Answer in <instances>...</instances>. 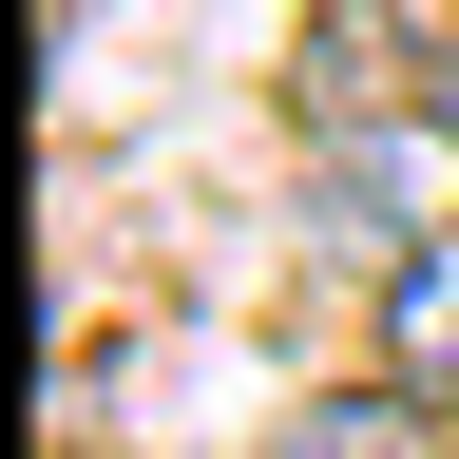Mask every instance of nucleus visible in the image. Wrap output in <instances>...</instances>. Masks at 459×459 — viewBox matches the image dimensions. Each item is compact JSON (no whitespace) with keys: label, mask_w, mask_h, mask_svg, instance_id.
Wrapping results in <instances>:
<instances>
[{"label":"nucleus","mask_w":459,"mask_h":459,"mask_svg":"<svg viewBox=\"0 0 459 459\" xmlns=\"http://www.w3.org/2000/svg\"><path fill=\"white\" fill-rule=\"evenodd\" d=\"M307 230L344 268H421L459 230V134H440V115H325V134H307Z\"/></svg>","instance_id":"nucleus-1"},{"label":"nucleus","mask_w":459,"mask_h":459,"mask_svg":"<svg viewBox=\"0 0 459 459\" xmlns=\"http://www.w3.org/2000/svg\"><path fill=\"white\" fill-rule=\"evenodd\" d=\"M440 440H459V421H440L421 383H325V402H307L268 459H440Z\"/></svg>","instance_id":"nucleus-2"},{"label":"nucleus","mask_w":459,"mask_h":459,"mask_svg":"<svg viewBox=\"0 0 459 459\" xmlns=\"http://www.w3.org/2000/svg\"><path fill=\"white\" fill-rule=\"evenodd\" d=\"M383 383H421L440 421H459V230L421 268H383Z\"/></svg>","instance_id":"nucleus-3"},{"label":"nucleus","mask_w":459,"mask_h":459,"mask_svg":"<svg viewBox=\"0 0 459 459\" xmlns=\"http://www.w3.org/2000/svg\"><path fill=\"white\" fill-rule=\"evenodd\" d=\"M421 115H440V134H459V20L421 39Z\"/></svg>","instance_id":"nucleus-4"}]
</instances>
